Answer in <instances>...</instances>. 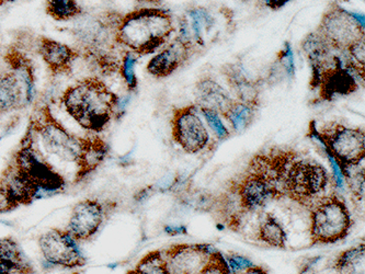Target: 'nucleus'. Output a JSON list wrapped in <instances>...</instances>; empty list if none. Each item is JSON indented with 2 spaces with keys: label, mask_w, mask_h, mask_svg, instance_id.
<instances>
[{
  "label": "nucleus",
  "mask_w": 365,
  "mask_h": 274,
  "mask_svg": "<svg viewBox=\"0 0 365 274\" xmlns=\"http://www.w3.org/2000/svg\"><path fill=\"white\" fill-rule=\"evenodd\" d=\"M281 62H282L283 68L287 71L289 77H294L295 75V62L294 54L292 51V46L289 43H285L284 48L281 51Z\"/></svg>",
  "instance_id": "27"
},
{
  "label": "nucleus",
  "mask_w": 365,
  "mask_h": 274,
  "mask_svg": "<svg viewBox=\"0 0 365 274\" xmlns=\"http://www.w3.org/2000/svg\"><path fill=\"white\" fill-rule=\"evenodd\" d=\"M46 11L57 20H68L81 14L76 0H48Z\"/></svg>",
  "instance_id": "22"
},
{
  "label": "nucleus",
  "mask_w": 365,
  "mask_h": 274,
  "mask_svg": "<svg viewBox=\"0 0 365 274\" xmlns=\"http://www.w3.org/2000/svg\"><path fill=\"white\" fill-rule=\"evenodd\" d=\"M75 274H81V273H75Z\"/></svg>",
  "instance_id": "34"
},
{
  "label": "nucleus",
  "mask_w": 365,
  "mask_h": 274,
  "mask_svg": "<svg viewBox=\"0 0 365 274\" xmlns=\"http://www.w3.org/2000/svg\"><path fill=\"white\" fill-rule=\"evenodd\" d=\"M16 208H18V204L12 199L9 192L0 185V213L10 212Z\"/></svg>",
  "instance_id": "29"
},
{
  "label": "nucleus",
  "mask_w": 365,
  "mask_h": 274,
  "mask_svg": "<svg viewBox=\"0 0 365 274\" xmlns=\"http://www.w3.org/2000/svg\"><path fill=\"white\" fill-rule=\"evenodd\" d=\"M354 167L356 166L349 167V168L344 169L342 173L346 176V182H348L352 193L359 201H361L364 198V171H363V168H358V171H356Z\"/></svg>",
  "instance_id": "24"
},
{
  "label": "nucleus",
  "mask_w": 365,
  "mask_h": 274,
  "mask_svg": "<svg viewBox=\"0 0 365 274\" xmlns=\"http://www.w3.org/2000/svg\"><path fill=\"white\" fill-rule=\"evenodd\" d=\"M133 274H170L162 253H153L138 263Z\"/></svg>",
  "instance_id": "23"
},
{
  "label": "nucleus",
  "mask_w": 365,
  "mask_h": 274,
  "mask_svg": "<svg viewBox=\"0 0 365 274\" xmlns=\"http://www.w3.org/2000/svg\"><path fill=\"white\" fill-rule=\"evenodd\" d=\"M29 265L19 245L14 239H0V274H29Z\"/></svg>",
  "instance_id": "17"
},
{
  "label": "nucleus",
  "mask_w": 365,
  "mask_h": 274,
  "mask_svg": "<svg viewBox=\"0 0 365 274\" xmlns=\"http://www.w3.org/2000/svg\"><path fill=\"white\" fill-rule=\"evenodd\" d=\"M195 95L202 109L212 110L223 116L234 103L227 91L213 79H201L195 87Z\"/></svg>",
  "instance_id": "14"
},
{
  "label": "nucleus",
  "mask_w": 365,
  "mask_h": 274,
  "mask_svg": "<svg viewBox=\"0 0 365 274\" xmlns=\"http://www.w3.org/2000/svg\"><path fill=\"white\" fill-rule=\"evenodd\" d=\"M258 239L268 246L277 248H285L287 246V233L282 225L274 216L267 214L264 222L261 223L258 230Z\"/></svg>",
  "instance_id": "19"
},
{
  "label": "nucleus",
  "mask_w": 365,
  "mask_h": 274,
  "mask_svg": "<svg viewBox=\"0 0 365 274\" xmlns=\"http://www.w3.org/2000/svg\"><path fill=\"white\" fill-rule=\"evenodd\" d=\"M211 258L203 247L177 246L167 251L164 259L170 274H202Z\"/></svg>",
  "instance_id": "13"
},
{
  "label": "nucleus",
  "mask_w": 365,
  "mask_h": 274,
  "mask_svg": "<svg viewBox=\"0 0 365 274\" xmlns=\"http://www.w3.org/2000/svg\"><path fill=\"white\" fill-rule=\"evenodd\" d=\"M240 274H268L266 271H264L262 268L260 267H255V265H252V267L248 268V269L245 270L244 272H242V273Z\"/></svg>",
  "instance_id": "31"
},
{
  "label": "nucleus",
  "mask_w": 365,
  "mask_h": 274,
  "mask_svg": "<svg viewBox=\"0 0 365 274\" xmlns=\"http://www.w3.org/2000/svg\"><path fill=\"white\" fill-rule=\"evenodd\" d=\"M173 136L189 154H197L209 144L210 136L195 106L177 110L173 118Z\"/></svg>",
  "instance_id": "9"
},
{
  "label": "nucleus",
  "mask_w": 365,
  "mask_h": 274,
  "mask_svg": "<svg viewBox=\"0 0 365 274\" xmlns=\"http://www.w3.org/2000/svg\"><path fill=\"white\" fill-rule=\"evenodd\" d=\"M329 183V175L320 163L297 157L287 173L285 196L301 204L312 206L322 198Z\"/></svg>",
  "instance_id": "5"
},
{
  "label": "nucleus",
  "mask_w": 365,
  "mask_h": 274,
  "mask_svg": "<svg viewBox=\"0 0 365 274\" xmlns=\"http://www.w3.org/2000/svg\"><path fill=\"white\" fill-rule=\"evenodd\" d=\"M319 34L328 44L334 48L349 49L354 43L364 39V28L359 26L350 11L334 8L325 14Z\"/></svg>",
  "instance_id": "10"
},
{
  "label": "nucleus",
  "mask_w": 365,
  "mask_h": 274,
  "mask_svg": "<svg viewBox=\"0 0 365 274\" xmlns=\"http://www.w3.org/2000/svg\"><path fill=\"white\" fill-rule=\"evenodd\" d=\"M202 114H203L204 118L207 120V124H209L210 128L214 131L216 136L220 138V140H224L226 137L230 135V132H228L226 126H224L223 122H222L221 118L218 116L217 112L212 111V110L209 109H202Z\"/></svg>",
  "instance_id": "26"
},
{
  "label": "nucleus",
  "mask_w": 365,
  "mask_h": 274,
  "mask_svg": "<svg viewBox=\"0 0 365 274\" xmlns=\"http://www.w3.org/2000/svg\"><path fill=\"white\" fill-rule=\"evenodd\" d=\"M110 212V204L98 200H83L71 210L66 232L77 241L88 240L99 232Z\"/></svg>",
  "instance_id": "11"
},
{
  "label": "nucleus",
  "mask_w": 365,
  "mask_h": 274,
  "mask_svg": "<svg viewBox=\"0 0 365 274\" xmlns=\"http://www.w3.org/2000/svg\"><path fill=\"white\" fill-rule=\"evenodd\" d=\"M311 208V238L314 245H328L346 238L352 220L344 199L336 194L322 196Z\"/></svg>",
  "instance_id": "4"
},
{
  "label": "nucleus",
  "mask_w": 365,
  "mask_h": 274,
  "mask_svg": "<svg viewBox=\"0 0 365 274\" xmlns=\"http://www.w3.org/2000/svg\"><path fill=\"white\" fill-rule=\"evenodd\" d=\"M24 142L67 185L69 181H81L95 171L107 154L103 143L71 134L48 109L32 122Z\"/></svg>",
  "instance_id": "1"
},
{
  "label": "nucleus",
  "mask_w": 365,
  "mask_h": 274,
  "mask_svg": "<svg viewBox=\"0 0 365 274\" xmlns=\"http://www.w3.org/2000/svg\"><path fill=\"white\" fill-rule=\"evenodd\" d=\"M228 265H230V270L234 273L237 272H242V270L248 269V268L252 267V263L248 260L247 258L242 257V255H228L227 258Z\"/></svg>",
  "instance_id": "28"
},
{
  "label": "nucleus",
  "mask_w": 365,
  "mask_h": 274,
  "mask_svg": "<svg viewBox=\"0 0 365 274\" xmlns=\"http://www.w3.org/2000/svg\"><path fill=\"white\" fill-rule=\"evenodd\" d=\"M136 63H138V57L133 52H128L124 55L121 65L122 76L130 89H134L138 85L135 73Z\"/></svg>",
  "instance_id": "25"
},
{
  "label": "nucleus",
  "mask_w": 365,
  "mask_h": 274,
  "mask_svg": "<svg viewBox=\"0 0 365 274\" xmlns=\"http://www.w3.org/2000/svg\"><path fill=\"white\" fill-rule=\"evenodd\" d=\"M166 232L168 233V234H183V233H185V227H178V228H176V227H173V228H171V227H168V228H166Z\"/></svg>",
  "instance_id": "32"
},
{
  "label": "nucleus",
  "mask_w": 365,
  "mask_h": 274,
  "mask_svg": "<svg viewBox=\"0 0 365 274\" xmlns=\"http://www.w3.org/2000/svg\"><path fill=\"white\" fill-rule=\"evenodd\" d=\"M187 51L189 49L185 48V45L181 44L178 41L170 43L168 48L150 59L148 65V73L158 78H164L171 75L185 62Z\"/></svg>",
  "instance_id": "15"
},
{
  "label": "nucleus",
  "mask_w": 365,
  "mask_h": 274,
  "mask_svg": "<svg viewBox=\"0 0 365 274\" xmlns=\"http://www.w3.org/2000/svg\"><path fill=\"white\" fill-rule=\"evenodd\" d=\"M240 206L247 210H259L272 200L282 198L268 180L252 169L247 168L246 173L236 186Z\"/></svg>",
  "instance_id": "12"
},
{
  "label": "nucleus",
  "mask_w": 365,
  "mask_h": 274,
  "mask_svg": "<svg viewBox=\"0 0 365 274\" xmlns=\"http://www.w3.org/2000/svg\"><path fill=\"white\" fill-rule=\"evenodd\" d=\"M1 1V4L4 3V1H14V0H0Z\"/></svg>",
  "instance_id": "33"
},
{
  "label": "nucleus",
  "mask_w": 365,
  "mask_h": 274,
  "mask_svg": "<svg viewBox=\"0 0 365 274\" xmlns=\"http://www.w3.org/2000/svg\"><path fill=\"white\" fill-rule=\"evenodd\" d=\"M38 247L44 260L52 267L73 269L87 263L76 239L66 230H48L38 239Z\"/></svg>",
  "instance_id": "8"
},
{
  "label": "nucleus",
  "mask_w": 365,
  "mask_h": 274,
  "mask_svg": "<svg viewBox=\"0 0 365 274\" xmlns=\"http://www.w3.org/2000/svg\"><path fill=\"white\" fill-rule=\"evenodd\" d=\"M118 97L97 79H85L65 91V109L79 126L93 132H101L113 114Z\"/></svg>",
  "instance_id": "2"
},
{
  "label": "nucleus",
  "mask_w": 365,
  "mask_h": 274,
  "mask_svg": "<svg viewBox=\"0 0 365 274\" xmlns=\"http://www.w3.org/2000/svg\"><path fill=\"white\" fill-rule=\"evenodd\" d=\"M40 53L44 62L53 71H63L69 68L76 56V53L69 46L50 39L41 41Z\"/></svg>",
  "instance_id": "18"
},
{
  "label": "nucleus",
  "mask_w": 365,
  "mask_h": 274,
  "mask_svg": "<svg viewBox=\"0 0 365 274\" xmlns=\"http://www.w3.org/2000/svg\"><path fill=\"white\" fill-rule=\"evenodd\" d=\"M322 142L339 163L341 171L360 165L364 158V132L332 123L320 131Z\"/></svg>",
  "instance_id": "6"
},
{
  "label": "nucleus",
  "mask_w": 365,
  "mask_h": 274,
  "mask_svg": "<svg viewBox=\"0 0 365 274\" xmlns=\"http://www.w3.org/2000/svg\"><path fill=\"white\" fill-rule=\"evenodd\" d=\"M291 0H264V4L271 9H280Z\"/></svg>",
  "instance_id": "30"
},
{
  "label": "nucleus",
  "mask_w": 365,
  "mask_h": 274,
  "mask_svg": "<svg viewBox=\"0 0 365 274\" xmlns=\"http://www.w3.org/2000/svg\"><path fill=\"white\" fill-rule=\"evenodd\" d=\"M0 185L9 192L18 206L34 201V186L31 179L14 163L9 166L7 171L4 173Z\"/></svg>",
  "instance_id": "16"
},
{
  "label": "nucleus",
  "mask_w": 365,
  "mask_h": 274,
  "mask_svg": "<svg viewBox=\"0 0 365 274\" xmlns=\"http://www.w3.org/2000/svg\"><path fill=\"white\" fill-rule=\"evenodd\" d=\"M339 274H364V245L342 253L334 263Z\"/></svg>",
  "instance_id": "20"
},
{
  "label": "nucleus",
  "mask_w": 365,
  "mask_h": 274,
  "mask_svg": "<svg viewBox=\"0 0 365 274\" xmlns=\"http://www.w3.org/2000/svg\"><path fill=\"white\" fill-rule=\"evenodd\" d=\"M236 132L246 130L255 118V104L250 102H237L232 104L230 109L224 114Z\"/></svg>",
  "instance_id": "21"
},
{
  "label": "nucleus",
  "mask_w": 365,
  "mask_h": 274,
  "mask_svg": "<svg viewBox=\"0 0 365 274\" xmlns=\"http://www.w3.org/2000/svg\"><path fill=\"white\" fill-rule=\"evenodd\" d=\"M34 99V79L26 62H17L10 73L0 75V114L28 106Z\"/></svg>",
  "instance_id": "7"
},
{
  "label": "nucleus",
  "mask_w": 365,
  "mask_h": 274,
  "mask_svg": "<svg viewBox=\"0 0 365 274\" xmlns=\"http://www.w3.org/2000/svg\"><path fill=\"white\" fill-rule=\"evenodd\" d=\"M173 31L170 14L165 10L143 9L128 14L116 29V41L133 53H153Z\"/></svg>",
  "instance_id": "3"
}]
</instances>
